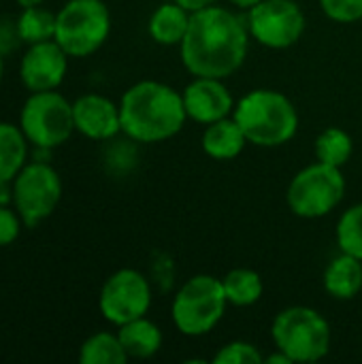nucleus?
<instances>
[{
  "instance_id": "nucleus-1",
  "label": "nucleus",
  "mask_w": 362,
  "mask_h": 364,
  "mask_svg": "<svg viewBox=\"0 0 362 364\" xmlns=\"http://www.w3.org/2000/svg\"><path fill=\"white\" fill-rule=\"evenodd\" d=\"M247 47V23L237 13L211 4L190 15L179 55L190 75L226 79L243 66Z\"/></svg>"
},
{
  "instance_id": "nucleus-2",
  "label": "nucleus",
  "mask_w": 362,
  "mask_h": 364,
  "mask_svg": "<svg viewBox=\"0 0 362 364\" xmlns=\"http://www.w3.org/2000/svg\"><path fill=\"white\" fill-rule=\"evenodd\" d=\"M122 132L134 143H162L175 136L186 119L181 92L162 81H139L119 100Z\"/></svg>"
},
{
  "instance_id": "nucleus-3",
  "label": "nucleus",
  "mask_w": 362,
  "mask_h": 364,
  "mask_svg": "<svg viewBox=\"0 0 362 364\" xmlns=\"http://www.w3.org/2000/svg\"><path fill=\"white\" fill-rule=\"evenodd\" d=\"M247 143L258 147H280L294 139L299 130V113L292 100L275 90L247 92L233 111Z\"/></svg>"
},
{
  "instance_id": "nucleus-4",
  "label": "nucleus",
  "mask_w": 362,
  "mask_h": 364,
  "mask_svg": "<svg viewBox=\"0 0 362 364\" xmlns=\"http://www.w3.org/2000/svg\"><path fill=\"white\" fill-rule=\"evenodd\" d=\"M226 307L228 299L222 279L213 275H194L177 290L171 316L181 335L203 337L222 322Z\"/></svg>"
},
{
  "instance_id": "nucleus-5",
  "label": "nucleus",
  "mask_w": 362,
  "mask_h": 364,
  "mask_svg": "<svg viewBox=\"0 0 362 364\" xmlns=\"http://www.w3.org/2000/svg\"><path fill=\"white\" fill-rule=\"evenodd\" d=\"M271 337L275 348L292 363H318L331 350V326L326 318L303 305L280 311L273 320Z\"/></svg>"
},
{
  "instance_id": "nucleus-6",
  "label": "nucleus",
  "mask_w": 362,
  "mask_h": 364,
  "mask_svg": "<svg viewBox=\"0 0 362 364\" xmlns=\"http://www.w3.org/2000/svg\"><path fill=\"white\" fill-rule=\"evenodd\" d=\"M111 34V13L102 0H68L55 13L53 41L70 58L96 53Z\"/></svg>"
},
{
  "instance_id": "nucleus-7",
  "label": "nucleus",
  "mask_w": 362,
  "mask_h": 364,
  "mask_svg": "<svg viewBox=\"0 0 362 364\" xmlns=\"http://www.w3.org/2000/svg\"><path fill=\"white\" fill-rule=\"evenodd\" d=\"M19 128L32 147L55 149L75 132L73 102L58 90L30 92L19 111Z\"/></svg>"
},
{
  "instance_id": "nucleus-8",
  "label": "nucleus",
  "mask_w": 362,
  "mask_h": 364,
  "mask_svg": "<svg viewBox=\"0 0 362 364\" xmlns=\"http://www.w3.org/2000/svg\"><path fill=\"white\" fill-rule=\"evenodd\" d=\"M346 194V177L341 168L316 162L299 171L286 192L288 207L303 220H318L339 207Z\"/></svg>"
},
{
  "instance_id": "nucleus-9",
  "label": "nucleus",
  "mask_w": 362,
  "mask_h": 364,
  "mask_svg": "<svg viewBox=\"0 0 362 364\" xmlns=\"http://www.w3.org/2000/svg\"><path fill=\"white\" fill-rule=\"evenodd\" d=\"M62 200L60 173L49 162L28 160L13 179V207L23 226L34 228L45 222Z\"/></svg>"
},
{
  "instance_id": "nucleus-10",
  "label": "nucleus",
  "mask_w": 362,
  "mask_h": 364,
  "mask_svg": "<svg viewBox=\"0 0 362 364\" xmlns=\"http://www.w3.org/2000/svg\"><path fill=\"white\" fill-rule=\"evenodd\" d=\"M149 307H151V286L149 279L137 269L115 271L100 288L98 309L102 318L117 328L122 324L147 316Z\"/></svg>"
},
{
  "instance_id": "nucleus-11",
  "label": "nucleus",
  "mask_w": 362,
  "mask_h": 364,
  "mask_svg": "<svg viewBox=\"0 0 362 364\" xmlns=\"http://www.w3.org/2000/svg\"><path fill=\"white\" fill-rule=\"evenodd\" d=\"M247 30L262 47L288 49L305 32V13L294 0H260L247 11Z\"/></svg>"
},
{
  "instance_id": "nucleus-12",
  "label": "nucleus",
  "mask_w": 362,
  "mask_h": 364,
  "mask_svg": "<svg viewBox=\"0 0 362 364\" xmlns=\"http://www.w3.org/2000/svg\"><path fill=\"white\" fill-rule=\"evenodd\" d=\"M70 55L51 38L34 45H26L19 58V81L28 92L58 90L68 73Z\"/></svg>"
},
{
  "instance_id": "nucleus-13",
  "label": "nucleus",
  "mask_w": 362,
  "mask_h": 364,
  "mask_svg": "<svg viewBox=\"0 0 362 364\" xmlns=\"http://www.w3.org/2000/svg\"><path fill=\"white\" fill-rule=\"evenodd\" d=\"M181 98L188 117L203 126L233 115L237 105L230 90L224 85V79L213 77H194L181 92Z\"/></svg>"
},
{
  "instance_id": "nucleus-14",
  "label": "nucleus",
  "mask_w": 362,
  "mask_h": 364,
  "mask_svg": "<svg viewBox=\"0 0 362 364\" xmlns=\"http://www.w3.org/2000/svg\"><path fill=\"white\" fill-rule=\"evenodd\" d=\"M75 132L92 141H109L122 132L119 105L102 94H83L73 102Z\"/></svg>"
},
{
  "instance_id": "nucleus-15",
  "label": "nucleus",
  "mask_w": 362,
  "mask_h": 364,
  "mask_svg": "<svg viewBox=\"0 0 362 364\" xmlns=\"http://www.w3.org/2000/svg\"><path fill=\"white\" fill-rule=\"evenodd\" d=\"M203 151L213 160H235L247 145V139L233 115L209 124L203 132Z\"/></svg>"
},
{
  "instance_id": "nucleus-16",
  "label": "nucleus",
  "mask_w": 362,
  "mask_h": 364,
  "mask_svg": "<svg viewBox=\"0 0 362 364\" xmlns=\"http://www.w3.org/2000/svg\"><path fill=\"white\" fill-rule=\"evenodd\" d=\"M190 15L192 13L186 11L181 4H177L175 0L160 4L147 21V32H149L151 41H156L158 45H164V47H173V45L179 47L188 32Z\"/></svg>"
},
{
  "instance_id": "nucleus-17",
  "label": "nucleus",
  "mask_w": 362,
  "mask_h": 364,
  "mask_svg": "<svg viewBox=\"0 0 362 364\" xmlns=\"http://www.w3.org/2000/svg\"><path fill=\"white\" fill-rule=\"evenodd\" d=\"M117 337L126 350L128 360H147L151 356H156L162 348V331L158 324H154L151 320L137 318L128 324H122L117 331Z\"/></svg>"
},
{
  "instance_id": "nucleus-18",
  "label": "nucleus",
  "mask_w": 362,
  "mask_h": 364,
  "mask_svg": "<svg viewBox=\"0 0 362 364\" xmlns=\"http://www.w3.org/2000/svg\"><path fill=\"white\" fill-rule=\"evenodd\" d=\"M324 288L337 301H350L362 290V260L339 254L324 271Z\"/></svg>"
},
{
  "instance_id": "nucleus-19",
  "label": "nucleus",
  "mask_w": 362,
  "mask_h": 364,
  "mask_svg": "<svg viewBox=\"0 0 362 364\" xmlns=\"http://www.w3.org/2000/svg\"><path fill=\"white\" fill-rule=\"evenodd\" d=\"M30 143L19 124L0 122V181H13L28 164Z\"/></svg>"
},
{
  "instance_id": "nucleus-20",
  "label": "nucleus",
  "mask_w": 362,
  "mask_h": 364,
  "mask_svg": "<svg viewBox=\"0 0 362 364\" xmlns=\"http://www.w3.org/2000/svg\"><path fill=\"white\" fill-rule=\"evenodd\" d=\"M81 364H124L128 363L126 350L117 337V333H94L79 348Z\"/></svg>"
},
{
  "instance_id": "nucleus-21",
  "label": "nucleus",
  "mask_w": 362,
  "mask_h": 364,
  "mask_svg": "<svg viewBox=\"0 0 362 364\" xmlns=\"http://www.w3.org/2000/svg\"><path fill=\"white\" fill-rule=\"evenodd\" d=\"M228 305L235 307H252L262 296V277L252 269H233L222 279Z\"/></svg>"
},
{
  "instance_id": "nucleus-22",
  "label": "nucleus",
  "mask_w": 362,
  "mask_h": 364,
  "mask_svg": "<svg viewBox=\"0 0 362 364\" xmlns=\"http://www.w3.org/2000/svg\"><path fill=\"white\" fill-rule=\"evenodd\" d=\"M354 154V141L344 128H326L316 139V158L318 162L344 168Z\"/></svg>"
},
{
  "instance_id": "nucleus-23",
  "label": "nucleus",
  "mask_w": 362,
  "mask_h": 364,
  "mask_svg": "<svg viewBox=\"0 0 362 364\" xmlns=\"http://www.w3.org/2000/svg\"><path fill=\"white\" fill-rule=\"evenodd\" d=\"M17 30L23 45L51 41L55 36V13L45 9L43 4L21 9L17 17Z\"/></svg>"
},
{
  "instance_id": "nucleus-24",
  "label": "nucleus",
  "mask_w": 362,
  "mask_h": 364,
  "mask_svg": "<svg viewBox=\"0 0 362 364\" xmlns=\"http://www.w3.org/2000/svg\"><path fill=\"white\" fill-rule=\"evenodd\" d=\"M337 245L344 254L362 260V203L344 211L337 222Z\"/></svg>"
},
{
  "instance_id": "nucleus-25",
  "label": "nucleus",
  "mask_w": 362,
  "mask_h": 364,
  "mask_svg": "<svg viewBox=\"0 0 362 364\" xmlns=\"http://www.w3.org/2000/svg\"><path fill=\"white\" fill-rule=\"evenodd\" d=\"M265 356L260 354V350L247 341H230L226 346H222L215 356L213 364H262Z\"/></svg>"
},
{
  "instance_id": "nucleus-26",
  "label": "nucleus",
  "mask_w": 362,
  "mask_h": 364,
  "mask_svg": "<svg viewBox=\"0 0 362 364\" xmlns=\"http://www.w3.org/2000/svg\"><path fill=\"white\" fill-rule=\"evenodd\" d=\"M324 15L337 23H354L362 19V0H320Z\"/></svg>"
},
{
  "instance_id": "nucleus-27",
  "label": "nucleus",
  "mask_w": 362,
  "mask_h": 364,
  "mask_svg": "<svg viewBox=\"0 0 362 364\" xmlns=\"http://www.w3.org/2000/svg\"><path fill=\"white\" fill-rule=\"evenodd\" d=\"M21 218L13 205H0V247H6L17 241L21 232Z\"/></svg>"
},
{
  "instance_id": "nucleus-28",
  "label": "nucleus",
  "mask_w": 362,
  "mask_h": 364,
  "mask_svg": "<svg viewBox=\"0 0 362 364\" xmlns=\"http://www.w3.org/2000/svg\"><path fill=\"white\" fill-rule=\"evenodd\" d=\"M21 45V36L17 30V19H0V53L6 58Z\"/></svg>"
},
{
  "instance_id": "nucleus-29",
  "label": "nucleus",
  "mask_w": 362,
  "mask_h": 364,
  "mask_svg": "<svg viewBox=\"0 0 362 364\" xmlns=\"http://www.w3.org/2000/svg\"><path fill=\"white\" fill-rule=\"evenodd\" d=\"M175 2L181 4V6H183L186 11H190V13H196V11H203V9L215 4V0H175Z\"/></svg>"
},
{
  "instance_id": "nucleus-30",
  "label": "nucleus",
  "mask_w": 362,
  "mask_h": 364,
  "mask_svg": "<svg viewBox=\"0 0 362 364\" xmlns=\"http://www.w3.org/2000/svg\"><path fill=\"white\" fill-rule=\"evenodd\" d=\"M0 205H13V181H0Z\"/></svg>"
},
{
  "instance_id": "nucleus-31",
  "label": "nucleus",
  "mask_w": 362,
  "mask_h": 364,
  "mask_svg": "<svg viewBox=\"0 0 362 364\" xmlns=\"http://www.w3.org/2000/svg\"><path fill=\"white\" fill-rule=\"evenodd\" d=\"M265 363L267 364H292V360L282 352V350H277V354H273V356H269V358H265Z\"/></svg>"
},
{
  "instance_id": "nucleus-32",
  "label": "nucleus",
  "mask_w": 362,
  "mask_h": 364,
  "mask_svg": "<svg viewBox=\"0 0 362 364\" xmlns=\"http://www.w3.org/2000/svg\"><path fill=\"white\" fill-rule=\"evenodd\" d=\"M260 0H230V4H235L237 9H241V11H250L252 6H256Z\"/></svg>"
},
{
  "instance_id": "nucleus-33",
  "label": "nucleus",
  "mask_w": 362,
  "mask_h": 364,
  "mask_svg": "<svg viewBox=\"0 0 362 364\" xmlns=\"http://www.w3.org/2000/svg\"><path fill=\"white\" fill-rule=\"evenodd\" d=\"M19 4V9H30V6H41L45 0H15Z\"/></svg>"
},
{
  "instance_id": "nucleus-34",
  "label": "nucleus",
  "mask_w": 362,
  "mask_h": 364,
  "mask_svg": "<svg viewBox=\"0 0 362 364\" xmlns=\"http://www.w3.org/2000/svg\"><path fill=\"white\" fill-rule=\"evenodd\" d=\"M2 79H4V55L0 53V85H2Z\"/></svg>"
}]
</instances>
